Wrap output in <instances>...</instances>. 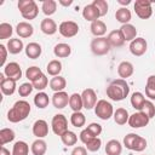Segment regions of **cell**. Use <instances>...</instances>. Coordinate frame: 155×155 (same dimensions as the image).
Listing matches in <instances>:
<instances>
[{
    "mask_svg": "<svg viewBox=\"0 0 155 155\" xmlns=\"http://www.w3.org/2000/svg\"><path fill=\"white\" fill-rule=\"evenodd\" d=\"M145 96L150 101H155V75H150L145 84Z\"/></svg>",
    "mask_w": 155,
    "mask_h": 155,
    "instance_id": "obj_35",
    "label": "cell"
},
{
    "mask_svg": "<svg viewBox=\"0 0 155 155\" xmlns=\"http://www.w3.org/2000/svg\"><path fill=\"white\" fill-rule=\"evenodd\" d=\"M69 107L71 108L73 111H81V109L84 108V103H82V97L79 93H73L69 97Z\"/></svg>",
    "mask_w": 155,
    "mask_h": 155,
    "instance_id": "obj_34",
    "label": "cell"
},
{
    "mask_svg": "<svg viewBox=\"0 0 155 155\" xmlns=\"http://www.w3.org/2000/svg\"><path fill=\"white\" fill-rule=\"evenodd\" d=\"M16 134L12 128H2L0 131V145L4 147L6 143H10L15 139Z\"/></svg>",
    "mask_w": 155,
    "mask_h": 155,
    "instance_id": "obj_37",
    "label": "cell"
},
{
    "mask_svg": "<svg viewBox=\"0 0 155 155\" xmlns=\"http://www.w3.org/2000/svg\"><path fill=\"white\" fill-rule=\"evenodd\" d=\"M16 33L19 38H30L34 33V27L28 22H19L16 25Z\"/></svg>",
    "mask_w": 155,
    "mask_h": 155,
    "instance_id": "obj_18",
    "label": "cell"
},
{
    "mask_svg": "<svg viewBox=\"0 0 155 155\" xmlns=\"http://www.w3.org/2000/svg\"><path fill=\"white\" fill-rule=\"evenodd\" d=\"M61 140H62V143L64 144V145H67V147H73V145H75L76 144V142H78V136L73 132V131H67L65 133H63L62 136H61Z\"/></svg>",
    "mask_w": 155,
    "mask_h": 155,
    "instance_id": "obj_39",
    "label": "cell"
},
{
    "mask_svg": "<svg viewBox=\"0 0 155 155\" xmlns=\"http://www.w3.org/2000/svg\"><path fill=\"white\" fill-rule=\"evenodd\" d=\"M31 85H33V87H34L35 90H38L39 92H41L42 90H45V88L47 87V85H48V79H47V76H46L45 74H41L36 80H34V81L31 82Z\"/></svg>",
    "mask_w": 155,
    "mask_h": 155,
    "instance_id": "obj_42",
    "label": "cell"
},
{
    "mask_svg": "<svg viewBox=\"0 0 155 155\" xmlns=\"http://www.w3.org/2000/svg\"><path fill=\"white\" fill-rule=\"evenodd\" d=\"M59 4H61V5H63V6H70V5L73 4V1H71V0H69V1H63V0H59Z\"/></svg>",
    "mask_w": 155,
    "mask_h": 155,
    "instance_id": "obj_54",
    "label": "cell"
},
{
    "mask_svg": "<svg viewBox=\"0 0 155 155\" xmlns=\"http://www.w3.org/2000/svg\"><path fill=\"white\" fill-rule=\"evenodd\" d=\"M50 103V98H48V94L45 93L44 91L41 92H38L35 96H34V104L39 108V109H45Z\"/></svg>",
    "mask_w": 155,
    "mask_h": 155,
    "instance_id": "obj_33",
    "label": "cell"
},
{
    "mask_svg": "<svg viewBox=\"0 0 155 155\" xmlns=\"http://www.w3.org/2000/svg\"><path fill=\"white\" fill-rule=\"evenodd\" d=\"M46 150H47V144L44 139L38 138L31 143L30 151H31L33 155H45Z\"/></svg>",
    "mask_w": 155,
    "mask_h": 155,
    "instance_id": "obj_26",
    "label": "cell"
},
{
    "mask_svg": "<svg viewBox=\"0 0 155 155\" xmlns=\"http://www.w3.org/2000/svg\"><path fill=\"white\" fill-rule=\"evenodd\" d=\"M94 113L101 120H109L114 115V109L110 102L105 99H99L94 107Z\"/></svg>",
    "mask_w": 155,
    "mask_h": 155,
    "instance_id": "obj_6",
    "label": "cell"
},
{
    "mask_svg": "<svg viewBox=\"0 0 155 155\" xmlns=\"http://www.w3.org/2000/svg\"><path fill=\"white\" fill-rule=\"evenodd\" d=\"M114 121L117 124V125H125L126 122H128V117H130V114L128 111L125 109V108H117L115 111H114Z\"/></svg>",
    "mask_w": 155,
    "mask_h": 155,
    "instance_id": "obj_32",
    "label": "cell"
},
{
    "mask_svg": "<svg viewBox=\"0 0 155 155\" xmlns=\"http://www.w3.org/2000/svg\"><path fill=\"white\" fill-rule=\"evenodd\" d=\"M145 101H147V99H145V97H144V94H143L142 92H133L132 96H131V105H132L136 110H138V111L142 110V108H143Z\"/></svg>",
    "mask_w": 155,
    "mask_h": 155,
    "instance_id": "obj_31",
    "label": "cell"
},
{
    "mask_svg": "<svg viewBox=\"0 0 155 155\" xmlns=\"http://www.w3.org/2000/svg\"><path fill=\"white\" fill-rule=\"evenodd\" d=\"M24 51H25V54H27L28 58H30V59H36V58H39V57L41 56L42 48H41V46H40L38 42H29V44L25 46Z\"/></svg>",
    "mask_w": 155,
    "mask_h": 155,
    "instance_id": "obj_23",
    "label": "cell"
},
{
    "mask_svg": "<svg viewBox=\"0 0 155 155\" xmlns=\"http://www.w3.org/2000/svg\"><path fill=\"white\" fill-rule=\"evenodd\" d=\"M70 155H87V149L85 147H81V145L80 147H75L71 150Z\"/></svg>",
    "mask_w": 155,
    "mask_h": 155,
    "instance_id": "obj_52",
    "label": "cell"
},
{
    "mask_svg": "<svg viewBox=\"0 0 155 155\" xmlns=\"http://www.w3.org/2000/svg\"><path fill=\"white\" fill-rule=\"evenodd\" d=\"M33 85H31V82H24V84H22L19 87H18V94L21 96V97H27V96H29L30 93H31V91H33Z\"/></svg>",
    "mask_w": 155,
    "mask_h": 155,
    "instance_id": "obj_48",
    "label": "cell"
},
{
    "mask_svg": "<svg viewBox=\"0 0 155 155\" xmlns=\"http://www.w3.org/2000/svg\"><path fill=\"white\" fill-rule=\"evenodd\" d=\"M96 7H97V10L99 11V15H101V17H103V16H105L107 13H108V2L105 1V0H93V2H92Z\"/></svg>",
    "mask_w": 155,
    "mask_h": 155,
    "instance_id": "obj_47",
    "label": "cell"
},
{
    "mask_svg": "<svg viewBox=\"0 0 155 155\" xmlns=\"http://www.w3.org/2000/svg\"><path fill=\"white\" fill-rule=\"evenodd\" d=\"M134 12L140 19H148L153 15L151 2L149 0H136L134 5Z\"/></svg>",
    "mask_w": 155,
    "mask_h": 155,
    "instance_id": "obj_7",
    "label": "cell"
},
{
    "mask_svg": "<svg viewBox=\"0 0 155 155\" xmlns=\"http://www.w3.org/2000/svg\"><path fill=\"white\" fill-rule=\"evenodd\" d=\"M46 70H47L48 75H51V76H58L59 73L62 71V63L58 59H52V61L48 62V64L46 67Z\"/></svg>",
    "mask_w": 155,
    "mask_h": 155,
    "instance_id": "obj_36",
    "label": "cell"
},
{
    "mask_svg": "<svg viewBox=\"0 0 155 155\" xmlns=\"http://www.w3.org/2000/svg\"><path fill=\"white\" fill-rule=\"evenodd\" d=\"M149 121H150V119L143 111H137V113H133L132 115H130L127 124L132 128H140V127H145L149 124Z\"/></svg>",
    "mask_w": 155,
    "mask_h": 155,
    "instance_id": "obj_10",
    "label": "cell"
},
{
    "mask_svg": "<svg viewBox=\"0 0 155 155\" xmlns=\"http://www.w3.org/2000/svg\"><path fill=\"white\" fill-rule=\"evenodd\" d=\"M1 78V82H0V88H1V92L5 94V96H11L15 93L16 91V81L12 80V79H8V78H5L4 74L0 75Z\"/></svg>",
    "mask_w": 155,
    "mask_h": 155,
    "instance_id": "obj_16",
    "label": "cell"
},
{
    "mask_svg": "<svg viewBox=\"0 0 155 155\" xmlns=\"http://www.w3.org/2000/svg\"><path fill=\"white\" fill-rule=\"evenodd\" d=\"M128 93L130 86L124 79H115L107 87V96L114 102L124 101L128 96Z\"/></svg>",
    "mask_w": 155,
    "mask_h": 155,
    "instance_id": "obj_1",
    "label": "cell"
},
{
    "mask_svg": "<svg viewBox=\"0 0 155 155\" xmlns=\"http://www.w3.org/2000/svg\"><path fill=\"white\" fill-rule=\"evenodd\" d=\"M90 47H91L92 53L96 54V56H104V54H107V53L110 51V48H111V46H110L108 39L104 38V36H102V38H94V39L91 41Z\"/></svg>",
    "mask_w": 155,
    "mask_h": 155,
    "instance_id": "obj_5",
    "label": "cell"
},
{
    "mask_svg": "<svg viewBox=\"0 0 155 155\" xmlns=\"http://www.w3.org/2000/svg\"><path fill=\"white\" fill-rule=\"evenodd\" d=\"M82 17L88 21V22H94V21H98V18L101 17L99 15V11L97 10V7L93 5V4H90V5H86L82 10Z\"/></svg>",
    "mask_w": 155,
    "mask_h": 155,
    "instance_id": "obj_17",
    "label": "cell"
},
{
    "mask_svg": "<svg viewBox=\"0 0 155 155\" xmlns=\"http://www.w3.org/2000/svg\"><path fill=\"white\" fill-rule=\"evenodd\" d=\"M18 10L24 19H34L39 13V7L34 0H19L18 1Z\"/></svg>",
    "mask_w": 155,
    "mask_h": 155,
    "instance_id": "obj_4",
    "label": "cell"
},
{
    "mask_svg": "<svg viewBox=\"0 0 155 155\" xmlns=\"http://www.w3.org/2000/svg\"><path fill=\"white\" fill-rule=\"evenodd\" d=\"M86 122V117L81 111H73L70 115V124L74 127H82Z\"/></svg>",
    "mask_w": 155,
    "mask_h": 155,
    "instance_id": "obj_40",
    "label": "cell"
},
{
    "mask_svg": "<svg viewBox=\"0 0 155 155\" xmlns=\"http://www.w3.org/2000/svg\"><path fill=\"white\" fill-rule=\"evenodd\" d=\"M40 29H41V31H42L44 34H46V35H53V34L58 30L56 22H54L53 19L48 18V17H47V18H44V19L41 21V23H40Z\"/></svg>",
    "mask_w": 155,
    "mask_h": 155,
    "instance_id": "obj_20",
    "label": "cell"
},
{
    "mask_svg": "<svg viewBox=\"0 0 155 155\" xmlns=\"http://www.w3.org/2000/svg\"><path fill=\"white\" fill-rule=\"evenodd\" d=\"M117 2L120 5H128V4H131V0H117Z\"/></svg>",
    "mask_w": 155,
    "mask_h": 155,
    "instance_id": "obj_55",
    "label": "cell"
},
{
    "mask_svg": "<svg viewBox=\"0 0 155 155\" xmlns=\"http://www.w3.org/2000/svg\"><path fill=\"white\" fill-rule=\"evenodd\" d=\"M41 10H42L44 15L52 16L57 10V2L54 0H45V1H42Z\"/></svg>",
    "mask_w": 155,
    "mask_h": 155,
    "instance_id": "obj_41",
    "label": "cell"
},
{
    "mask_svg": "<svg viewBox=\"0 0 155 155\" xmlns=\"http://www.w3.org/2000/svg\"><path fill=\"white\" fill-rule=\"evenodd\" d=\"M122 145L116 139H110L105 144V153L107 155H121Z\"/></svg>",
    "mask_w": 155,
    "mask_h": 155,
    "instance_id": "obj_27",
    "label": "cell"
},
{
    "mask_svg": "<svg viewBox=\"0 0 155 155\" xmlns=\"http://www.w3.org/2000/svg\"><path fill=\"white\" fill-rule=\"evenodd\" d=\"M86 130L92 134V137H98L101 133H102V125H99V124H97V122H92V124H90L87 127H86Z\"/></svg>",
    "mask_w": 155,
    "mask_h": 155,
    "instance_id": "obj_49",
    "label": "cell"
},
{
    "mask_svg": "<svg viewBox=\"0 0 155 155\" xmlns=\"http://www.w3.org/2000/svg\"><path fill=\"white\" fill-rule=\"evenodd\" d=\"M85 145H86L85 148H86L88 151H98V150L101 149V145H102V140H101V138H98V137H94V138H92L90 142H87Z\"/></svg>",
    "mask_w": 155,
    "mask_h": 155,
    "instance_id": "obj_45",
    "label": "cell"
},
{
    "mask_svg": "<svg viewBox=\"0 0 155 155\" xmlns=\"http://www.w3.org/2000/svg\"><path fill=\"white\" fill-rule=\"evenodd\" d=\"M12 33H13V28L10 23L2 22L0 24V40H5V39L11 38Z\"/></svg>",
    "mask_w": 155,
    "mask_h": 155,
    "instance_id": "obj_43",
    "label": "cell"
},
{
    "mask_svg": "<svg viewBox=\"0 0 155 155\" xmlns=\"http://www.w3.org/2000/svg\"><path fill=\"white\" fill-rule=\"evenodd\" d=\"M58 31L64 38H73L79 33V25L74 21H64L59 24Z\"/></svg>",
    "mask_w": 155,
    "mask_h": 155,
    "instance_id": "obj_9",
    "label": "cell"
},
{
    "mask_svg": "<svg viewBox=\"0 0 155 155\" xmlns=\"http://www.w3.org/2000/svg\"><path fill=\"white\" fill-rule=\"evenodd\" d=\"M148 44L144 38H136L133 41L130 42V51L133 56L140 57L147 52Z\"/></svg>",
    "mask_w": 155,
    "mask_h": 155,
    "instance_id": "obj_11",
    "label": "cell"
},
{
    "mask_svg": "<svg viewBox=\"0 0 155 155\" xmlns=\"http://www.w3.org/2000/svg\"><path fill=\"white\" fill-rule=\"evenodd\" d=\"M30 104L29 102L24 101V99H21V101H17L12 108L7 111V120L12 124H17V122H21L23 120H25L30 113Z\"/></svg>",
    "mask_w": 155,
    "mask_h": 155,
    "instance_id": "obj_2",
    "label": "cell"
},
{
    "mask_svg": "<svg viewBox=\"0 0 155 155\" xmlns=\"http://www.w3.org/2000/svg\"><path fill=\"white\" fill-rule=\"evenodd\" d=\"M92 138H94V137H92V134H91L86 128L80 132V140H81L84 144H86L87 142H90Z\"/></svg>",
    "mask_w": 155,
    "mask_h": 155,
    "instance_id": "obj_50",
    "label": "cell"
},
{
    "mask_svg": "<svg viewBox=\"0 0 155 155\" xmlns=\"http://www.w3.org/2000/svg\"><path fill=\"white\" fill-rule=\"evenodd\" d=\"M90 29H91V33L96 38H102L107 33V25H105V23L103 21H99V19L92 22Z\"/></svg>",
    "mask_w": 155,
    "mask_h": 155,
    "instance_id": "obj_28",
    "label": "cell"
},
{
    "mask_svg": "<svg viewBox=\"0 0 155 155\" xmlns=\"http://www.w3.org/2000/svg\"><path fill=\"white\" fill-rule=\"evenodd\" d=\"M33 134L36 137V138H45L47 134H48V125L45 120L42 119H39L36 120L34 124H33Z\"/></svg>",
    "mask_w": 155,
    "mask_h": 155,
    "instance_id": "obj_14",
    "label": "cell"
},
{
    "mask_svg": "<svg viewBox=\"0 0 155 155\" xmlns=\"http://www.w3.org/2000/svg\"><path fill=\"white\" fill-rule=\"evenodd\" d=\"M29 154V145L24 140H18L13 144L12 155H28Z\"/></svg>",
    "mask_w": 155,
    "mask_h": 155,
    "instance_id": "obj_38",
    "label": "cell"
},
{
    "mask_svg": "<svg viewBox=\"0 0 155 155\" xmlns=\"http://www.w3.org/2000/svg\"><path fill=\"white\" fill-rule=\"evenodd\" d=\"M7 47L5 45H0V53H1V59H0V65L1 67H5V62H6V58H7Z\"/></svg>",
    "mask_w": 155,
    "mask_h": 155,
    "instance_id": "obj_51",
    "label": "cell"
},
{
    "mask_svg": "<svg viewBox=\"0 0 155 155\" xmlns=\"http://www.w3.org/2000/svg\"><path fill=\"white\" fill-rule=\"evenodd\" d=\"M124 145L133 151H143L147 148V139L136 133H128L124 138Z\"/></svg>",
    "mask_w": 155,
    "mask_h": 155,
    "instance_id": "obj_3",
    "label": "cell"
},
{
    "mask_svg": "<svg viewBox=\"0 0 155 155\" xmlns=\"http://www.w3.org/2000/svg\"><path fill=\"white\" fill-rule=\"evenodd\" d=\"M51 127H52L53 133L61 137L63 133L68 131V119L63 114H56L52 117Z\"/></svg>",
    "mask_w": 155,
    "mask_h": 155,
    "instance_id": "obj_8",
    "label": "cell"
},
{
    "mask_svg": "<svg viewBox=\"0 0 155 155\" xmlns=\"http://www.w3.org/2000/svg\"><path fill=\"white\" fill-rule=\"evenodd\" d=\"M115 18L117 22H120L121 24H127L131 18H132V15H131V11L127 8V7H120L119 10H116L115 12Z\"/></svg>",
    "mask_w": 155,
    "mask_h": 155,
    "instance_id": "obj_30",
    "label": "cell"
},
{
    "mask_svg": "<svg viewBox=\"0 0 155 155\" xmlns=\"http://www.w3.org/2000/svg\"><path fill=\"white\" fill-rule=\"evenodd\" d=\"M0 155H12V153H10V150H7L5 147H1V150H0Z\"/></svg>",
    "mask_w": 155,
    "mask_h": 155,
    "instance_id": "obj_53",
    "label": "cell"
},
{
    "mask_svg": "<svg viewBox=\"0 0 155 155\" xmlns=\"http://www.w3.org/2000/svg\"><path fill=\"white\" fill-rule=\"evenodd\" d=\"M140 111H143L149 119H151V117L155 116V105L153 104L151 101H145V103H144V105H143Z\"/></svg>",
    "mask_w": 155,
    "mask_h": 155,
    "instance_id": "obj_46",
    "label": "cell"
},
{
    "mask_svg": "<svg viewBox=\"0 0 155 155\" xmlns=\"http://www.w3.org/2000/svg\"><path fill=\"white\" fill-rule=\"evenodd\" d=\"M7 51L11 53V54H18L21 53L23 50H24V45H23V41L21 39H16V38H12L7 41Z\"/></svg>",
    "mask_w": 155,
    "mask_h": 155,
    "instance_id": "obj_24",
    "label": "cell"
},
{
    "mask_svg": "<svg viewBox=\"0 0 155 155\" xmlns=\"http://www.w3.org/2000/svg\"><path fill=\"white\" fill-rule=\"evenodd\" d=\"M120 31L125 39V41H133L136 38H137V29L134 25L127 23V24H122L120 27Z\"/></svg>",
    "mask_w": 155,
    "mask_h": 155,
    "instance_id": "obj_21",
    "label": "cell"
},
{
    "mask_svg": "<svg viewBox=\"0 0 155 155\" xmlns=\"http://www.w3.org/2000/svg\"><path fill=\"white\" fill-rule=\"evenodd\" d=\"M107 39H108V41H109V44H110L111 47H120V46H122L125 44V39H124L120 29L111 30L108 34Z\"/></svg>",
    "mask_w": 155,
    "mask_h": 155,
    "instance_id": "obj_19",
    "label": "cell"
},
{
    "mask_svg": "<svg viewBox=\"0 0 155 155\" xmlns=\"http://www.w3.org/2000/svg\"><path fill=\"white\" fill-rule=\"evenodd\" d=\"M4 75H6V78L8 79L17 81L22 78V69L17 62H10L4 67Z\"/></svg>",
    "mask_w": 155,
    "mask_h": 155,
    "instance_id": "obj_12",
    "label": "cell"
},
{
    "mask_svg": "<svg viewBox=\"0 0 155 155\" xmlns=\"http://www.w3.org/2000/svg\"><path fill=\"white\" fill-rule=\"evenodd\" d=\"M69 97L68 93L65 91H61V92H54L52 96V104L54 108L57 109H63L69 104Z\"/></svg>",
    "mask_w": 155,
    "mask_h": 155,
    "instance_id": "obj_15",
    "label": "cell"
},
{
    "mask_svg": "<svg viewBox=\"0 0 155 155\" xmlns=\"http://www.w3.org/2000/svg\"><path fill=\"white\" fill-rule=\"evenodd\" d=\"M53 53L56 57L58 58H67L70 56L71 53V47L70 45L68 44H64V42H59L54 47H53Z\"/></svg>",
    "mask_w": 155,
    "mask_h": 155,
    "instance_id": "obj_25",
    "label": "cell"
},
{
    "mask_svg": "<svg viewBox=\"0 0 155 155\" xmlns=\"http://www.w3.org/2000/svg\"><path fill=\"white\" fill-rule=\"evenodd\" d=\"M41 74H44V73L41 71V69H40L39 67H35V65L29 67V68L27 69V71H25V76H27V79H28L30 82H33L34 80H36Z\"/></svg>",
    "mask_w": 155,
    "mask_h": 155,
    "instance_id": "obj_44",
    "label": "cell"
},
{
    "mask_svg": "<svg viewBox=\"0 0 155 155\" xmlns=\"http://www.w3.org/2000/svg\"><path fill=\"white\" fill-rule=\"evenodd\" d=\"M81 97H82L84 108L87 109V110L94 108L96 104H97V102H98L97 101V94H96V92H94L93 88H86V90H84L82 93H81Z\"/></svg>",
    "mask_w": 155,
    "mask_h": 155,
    "instance_id": "obj_13",
    "label": "cell"
},
{
    "mask_svg": "<svg viewBox=\"0 0 155 155\" xmlns=\"http://www.w3.org/2000/svg\"><path fill=\"white\" fill-rule=\"evenodd\" d=\"M67 86V81L63 76L58 75V76H53L51 80H50V88L54 92H61Z\"/></svg>",
    "mask_w": 155,
    "mask_h": 155,
    "instance_id": "obj_29",
    "label": "cell"
},
{
    "mask_svg": "<svg viewBox=\"0 0 155 155\" xmlns=\"http://www.w3.org/2000/svg\"><path fill=\"white\" fill-rule=\"evenodd\" d=\"M133 70H134L133 69V64L131 62H128V61H124V62H121L117 65V74L124 80L127 79V78H130V76H132Z\"/></svg>",
    "mask_w": 155,
    "mask_h": 155,
    "instance_id": "obj_22",
    "label": "cell"
}]
</instances>
